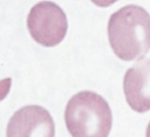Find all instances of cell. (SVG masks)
Wrapping results in <instances>:
<instances>
[{"mask_svg": "<svg viewBox=\"0 0 150 137\" xmlns=\"http://www.w3.org/2000/svg\"><path fill=\"white\" fill-rule=\"evenodd\" d=\"M123 91L129 106L138 113L150 110V59L140 61L127 69Z\"/></svg>", "mask_w": 150, "mask_h": 137, "instance_id": "5", "label": "cell"}, {"mask_svg": "<svg viewBox=\"0 0 150 137\" xmlns=\"http://www.w3.org/2000/svg\"><path fill=\"white\" fill-rule=\"evenodd\" d=\"M93 4L98 6L100 8H106V7H109L111 4H113L115 2H117L118 0H91Z\"/></svg>", "mask_w": 150, "mask_h": 137, "instance_id": "7", "label": "cell"}, {"mask_svg": "<svg viewBox=\"0 0 150 137\" xmlns=\"http://www.w3.org/2000/svg\"><path fill=\"white\" fill-rule=\"evenodd\" d=\"M27 28L35 41L43 47L52 48L61 43L67 34V16L56 4L41 1L29 11Z\"/></svg>", "mask_w": 150, "mask_h": 137, "instance_id": "3", "label": "cell"}, {"mask_svg": "<svg viewBox=\"0 0 150 137\" xmlns=\"http://www.w3.org/2000/svg\"><path fill=\"white\" fill-rule=\"evenodd\" d=\"M108 39L120 59H142L150 50V14L136 4L121 8L109 18Z\"/></svg>", "mask_w": 150, "mask_h": 137, "instance_id": "1", "label": "cell"}, {"mask_svg": "<svg viewBox=\"0 0 150 137\" xmlns=\"http://www.w3.org/2000/svg\"><path fill=\"white\" fill-rule=\"evenodd\" d=\"M65 123L71 137H108L112 127V112L103 96L82 91L68 100Z\"/></svg>", "mask_w": 150, "mask_h": 137, "instance_id": "2", "label": "cell"}, {"mask_svg": "<svg viewBox=\"0 0 150 137\" xmlns=\"http://www.w3.org/2000/svg\"><path fill=\"white\" fill-rule=\"evenodd\" d=\"M55 125L48 110L29 105L15 111L7 126V137H54Z\"/></svg>", "mask_w": 150, "mask_h": 137, "instance_id": "4", "label": "cell"}, {"mask_svg": "<svg viewBox=\"0 0 150 137\" xmlns=\"http://www.w3.org/2000/svg\"><path fill=\"white\" fill-rule=\"evenodd\" d=\"M146 137H150V122L148 123V126H147V130H146Z\"/></svg>", "mask_w": 150, "mask_h": 137, "instance_id": "8", "label": "cell"}, {"mask_svg": "<svg viewBox=\"0 0 150 137\" xmlns=\"http://www.w3.org/2000/svg\"><path fill=\"white\" fill-rule=\"evenodd\" d=\"M10 86H11V79L10 78L0 81V100H4V97L7 96L9 90H10Z\"/></svg>", "mask_w": 150, "mask_h": 137, "instance_id": "6", "label": "cell"}]
</instances>
